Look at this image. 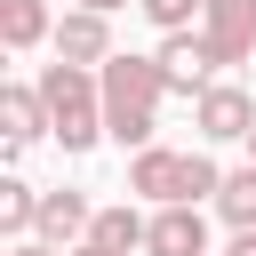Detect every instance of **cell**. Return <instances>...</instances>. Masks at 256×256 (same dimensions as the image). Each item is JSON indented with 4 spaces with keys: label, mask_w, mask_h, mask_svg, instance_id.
Segmentation results:
<instances>
[{
    "label": "cell",
    "mask_w": 256,
    "mask_h": 256,
    "mask_svg": "<svg viewBox=\"0 0 256 256\" xmlns=\"http://www.w3.org/2000/svg\"><path fill=\"white\" fill-rule=\"evenodd\" d=\"M96 88H104V136L144 152L160 136V96H168V72L160 56H104L96 64Z\"/></svg>",
    "instance_id": "6da1fadb"
},
{
    "label": "cell",
    "mask_w": 256,
    "mask_h": 256,
    "mask_svg": "<svg viewBox=\"0 0 256 256\" xmlns=\"http://www.w3.org/2000/svg\"><path fill=\"white\" fill-rule=\"evenodd\" d=\"M40 96H48V128H56V144L64 152H96L104 144V88H96V72L88 64H40Z\"/></svg>",
    "instance_id": "7a4b0ae2"
},
{
    "label": "cell",
    "mask_w": 256,
    "mask_h": 256,
    "mask_svg": "<svg viewBox=\"0 0 256 256\" xmlns=\"http://www.w3.org/2000/svg\"><path fill=\"white\" fill-rule=\"evenodd\" d=\"M192 128H200L208 144H248V136H256V96H248L240 80H216L208 96H192Z\"/></svg>",
    "instance_id": "3957f363"
},
{
    "label": "cell",
    "mask_w": 256,
    "mask_h": 256,
    "mask_svg": "<svg viewBox=\"0 0 256 256\" xmlns=\"http://www.w3.org/2000/svg\"><path fill=\"white\" fill-rule=\"evenodd\" d=\"M200 40H208L216 72L224 64H248L256 56V0H200Z\"/></svg>",
    "instance_id": "277c9868"
},
{
    "label": "cell",
    "mask_w": 256,
    "mask_h": 256,
    "mask_svg": "<svg viewBox=\"0 0 256 256\" xmlns=\"http://www.w3.org/2000/svg\"><path fill=\"white\" fill-rule=\"evenodd\" d=\"M160 72H168V96H208L216 88V56H208V40L200 32H160Z\"/></svg>",
    "instance_id": "5b68a950"
},
{
    "label": "cell",
    "mask_w": 256,
    "mask_h": 256,
    "mask_svg": "<svg viewBox=\"0 0 256 256\" xmlns=\"http://www.w3.org/2000/svg\"><path fill=\"white\" fill-rule=\"evenodd\" d=\"M40 136H56V128H48V96H40V80H8V88H0V152L16 160V152L40 144Z\"/></svg>",
    "instance_id": "8992f818"
},
{
    "label": "cell",
    "mask_w": 256,
    "mask_h": 256,
    "mask_svg": "<svg viewBox=\"0 0 256 256\" xmlns=\"http://www.w3.org/2000/svg\"><path fill=\"white\" fill-rule=\"evenodd\" d=\"M184 160L192 152H168V144H144L128 160V200H152V208H176L184 200Z\"/></svg>",
    "instance_id": "52a82bcc"
},
{
    "label": "cell",
    "mask_w": 256,
    "mask_h": 256,
    "mask_svg": "<svg viewBox=\"0 0 256 256\" xmlns=\"http://www.w3.org/2000/svg\"><path fill=\"white\" fill-rule=\"evenodd\" d=\"M48 48H56L64 64H88V72H96L104 56H120V48H112V16H96V8H64Z\"/></svg>",
    "instance_id": "ba28073f"
},
{
    "label": "cell",
    "mask_w": 256,
    "mask_h": 256,
    "mask_svg": "<svg viewBox=\"0 0 256 256\" xmlns=\"http://www.w3.org/2000/svg\"><path fill=\"white\" fill-rule=\"evenodd\" d=\"M144 256H208V216H200L192 200H176V208H152Z\"/></svg>",
    "instance_id": "9c48e42d"
},
{
    "label": "cell",
    "mask_w": 256,
    "mask_h": 256,
    "mask_svg": "<svg viewBox=\"0 0 256 256\" xmlns=\"http://www.w3.org/2000/svg\"><path fill=\"white\" fill-rule=\"evenodd\" d=\"M88 224H96V200H88V192H40V224H32V232H40L48 248H80Z\"/></svg>",
    "instance_id": "30bf717a"
},
{
    "label": "cell",
    "mask_w": 256,
    "mask_h": 256,
    "mask_svg": "<svg viewBox=\"0 0 256 256\" xmlns=\"http://www.w3.org/2000/svg\"><path fill=\"white\" fill-rule=\"evenodd\" d=\"M144 232H152V216H144L136 200L96 208V224H88V240H96V248H112V256H144Z\"/></svg>",
    "instance_id": "8fae6325"
},
{
    "label": "cell",
    "mask_w": 256,
    "mask_h": 256,
    "mask_svg": "<svg viewBox=\"0 0 256 256\" xmlns=\"http://www.w3.org/2000/svg\"><path fill=\"white\" fill-rule=\"evenodd\" d=\"M40 40H56L48 0H0V48H8V56H24V48H40Z\"/></svg>",
    "instance_id": "7c38bea8"
},
{
    "label": "cell",
    "mask_w": 256,
    "mask_h": 256,
    "mask_svg": "<svg viewBox=\"0 0 256 256\" xmlns=\"http://www.w3.org/2000/svg\"><path fill=\"white\" fill-rule=\"evenodd\" d=\"M208 208H216L232 232H248V224H256V160H248V168H224V192H216Z\"/></svg>",
    "instance_id": "4fadbf2b"
},
{
    "label": "cell",
    "mask_w": 256,
    "mask_h": 256,
    "mask_svg": "<svg viewBox=\"0 0 256 256\" xmlns=\"http://www.w3.org/2000/svg\"><path fill=\"white\" fill-rule=\"evenodd\" d=\"M32 224H40V192L24 176H0V232L8 240H32Z\"/></svg>",
    "instance_id": "5bb4252c"
},
{
    "label": "cell",
    "mask_w": 256,
    "mask_h": 256,
    "mask_svg": "<svg viewBox=\"0 0 256 256\" xmlns=\"http://www.w3.org/2000/svg\"><path fill=\"white\" fill-rule=\"evenodd\" d=\"M160 32H192V16H200V0H136Z\"/></svg>",
    "instance_id": "9a60e30c"
},
{
    "label": "cell",
    "mask_w": 256,
    "mask_h": 256,
    "mask_svg": "<svg viewBox=\"0 0 256 256\" xmlns=\"http://www.w3.org/2000/svg\"><path fill=\"white\" fill-rule=\"evenodd\" d=\"M8 256H64V248H48V240L32 232V240H8Z\"/></svg>",
    "instance_id": "2e32d148"
},
{
    "label": "cell",
    "mask_w": 256,
    "mask_h": 256,
    "mask_svg": "<svg viewBox=\"0 0 256 256\" xmlns=\"http://www.w3.org/2000/svg\"><path fill=\"white\" fill-rule=\"evenodd\" d=\"M224 256H256V224H248V232H232V240H224Z\"/></svg>",
    "instance_id": "e0dca14e"
},
{
    "label": "cell",
    "mask_w": 256,
    "mask_h": 256,
    "mask_svg": "<svg viewBox=\"0 0 256 256\" xmlns=\"http://www.w3.org/2000/svg\"><path fill=\"white\" fill-rule=\"evenodd\" d=\"M80 8H96V16H120V8H136V0H80Z\"/></svg>",
    "instance_id": "ac0fdd59"
},
{
    "label": "cell",
    "mask_w": 256,
    "mask_h": 256,
    "mask_svg": "<svg viewBox=\"0 0 256 256\" xmlns=\"http://www.w3.org/2000/svg\"><path fill=\"white\" fill-rule=\"evenodd\" d=\"M64 256H112V248H96V240H80V248H64Z\"/></svg>",
    "instance_id": "d6986e66"
},
{
    "label": "cell",
    "mask_w": 256,
    "mask_h": 256,
    "mask_svg": "<svg viewBox=\"0 0 256 256\" xmlns=\"http://www.w3.org/2000/svg\"><path fill=\"white\" fill-rule=\"evenodd\" d=\"M248 160H256V136H248Z\"/></svg>",
    "instance_id": "ffe728a7"
}]
</instances>
